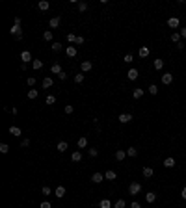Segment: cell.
I'll return each mask as SVG.
<instances>
[{
  "label": "cell",
  "instance_id": "7402d4cb",
  "mask_svg": "<svg viewBox=\"0 0 186 208\" xmlns=\"http://www.w3.org/2000/svg\"><path fill=\"white\" fill-rule=\"evenodd\" d=\"M50 73H52V74H60V73H63V71H61V65H60V63H54V65L50 67Z\"/></svg>",
  "mask_w": 186,
  "mask_h": 208
},
{
  "label": "cell",
  "instance_id": "4fadbf2b",
  "mask_svg": "<svg viewBox=\"0 0 186 208\" xmlns=\"http://www.w3.org/2000/svg\"><path fill=\"white\" fill-rule=\"evenodd\" d=\"M60 23H61V19H60V17H52V19L49 20V26H50V28H58Z\"/></svg>",
  "mask_w": 186,
  "mask_h": 208
},
{
  "label": "cell",
  "instance_id": "6da1fadb",
  "mask_svg": "<svg viewBox=\"0 0 186 208\" xmlns=\"http://www.w3.org/2000/svg\"><path fill=\"white\" fill-rule=\"evenodd\" d=\"M9 33H11V36L15 37V39H19V41L23 39V28H20L19 24H13V26H11V30H9Z\"/></svg>",
  "mask_w": 186,
  "mask_h": 208
},
{
  "label": "cell",
  "instance_id": "7bdbcfd3",
  "mask_svg": "<svg viewBox=\"0 0 186 208\" xmlns=\"http://www.w3.org/2000/svg\"><path fill=\"white\" fill-rule=\"evenodd\" d=\"M50 48H52L54 52H60V50H61V45H60V43H52V45H50Z\"/></svg>",
  "mask_w": 186,
  "mask_h": 208
},
{
  "label": "cell",
  "instance_id": "ffe728a7",
  "mask_svg": "<svg viewBox=\"0 0 186 208\" xmlns=\"http://www.w3.org/2000/svg\"><path fill=\"white\" fill-rule=\"evenodd\" d=\"M143 93H145V91H143L142 87H136L134 91H132V97H134V99H142V97H143Z\"/></svg>",
  "mask_w": 186,
  "mask_h": 208
},
{
  "label": "cell",
  "instance_id": "4316f807",
  "mask_svg": "<svg viewBox=\"0 0 186 208\" xmlns=\"http://www.w3.org/2000/svg\"><path fill=\"white\" fill-rule=\"evenodd\" d=\"M77 145H78V149H84V147H88V137H80V140L77 141Z\"/></svg>",
  "mask_w": 186,
  "mask_h": 208
},
{
  "label": "cell",
  "instance_id": "5bb4252c",
  "mask_svg": "<svg viewBox=\"0 0 186 208\" xmlns=\"http://www.w3.org/2000/svg\"><path fill=\"white\" fill-rule=\"evenodd\" d=\"M164 167H168V169H171V167H175V158H166L164 160Z\"/></svg>",
  "mask_w": 186,
  "mask_h": 208
},
{
  "label": "cell",
  "instance_id": "30bf717a",
  "mask_svg": "<svg viewBox=\"0 0 186 208\" xmlns=\"http://www.w3.org/2000/svg\"><path fill=\"white\" fill-rule=\"evenodd\" d=\"M125 158H127V151H115V160H117V162H123V160H125Z\"/></svg>",
  "mask_w": 186,
  "mask_h": 208
},
{
  "label": "cell",
  "instance_id": "8992f818",
  "mask_svg": "<svg viewBox=\"0 0 186 208\" xmlns=\"http://www.w3.org/2000/svg\"><path fill=\"white\" fill-rule=\"evenodd\" d=\"M171 82H173V74H171V73H164L162 74V84L164 86H169Z\"/></svg>",
  "mask_w": 186,
  "mask_h": 208
},
{
  "label": "cell",
  "instance_id": "ee69618b",
  "mask_svg": "<svg viewBox=\"0 0 186 208\" xmlns=\"http://www.w3.org/2000/svg\"><path fill=\"white\" fill-rule=\"evenodd\" d=\"M26 84H28L30 87H32V86H36V78H34V76H28V78H26Z\"/></svg>",
  "mask_w": 186,
  "mask_h": 208
},
{
  "label": "cell",
  "instance_id": "cb8c5ba5",
  "mask_svg": "<svg viewBox=\"0 0 186 208\" xmlns=\"http://www.w3.org/2000/svg\"><path fill=\"white\" fill-rule=\"evenodd\" d=\"M71 160H73V162H80V160H82V152H80V151H74L73 154H71Z\"/></svg>",
  "mask_w": 186,
  "mask_h": 208
},
{
  "label": "cell",
  "instance_id": "db71d44e",
  "mask_svg": "<svg viewBox=\"0 0 186 208\" xmlns=\"http://www.w3.org/2000/svg\"><path fill=\"white\" fill-rule=\"evenodd\" d=\"M181 197H182V199H186V188H182V191H181Z\"/></svg>",
  "mask_w": 186,
  "mask_h": 208
},
{
  "label": "cell",
  "instance_id": "d6986e66",
  "mask_svg": "<svg viewBox=\"0 0 186 208\" xmlns=\"http://www.w3.org/2000/svg\"><path fill=\"white\" fill-rule=\"evenodd\" d=\"M104 178H106V180H115V178H117V175H115V171L108 169V171L104 173Z\"/></svg>",
  "mask_w": 186,
  "mask_h": 208
},
{
  "label": "cell",
  "instance_id": "b9f144b4",
  "mask_svg": "<svg viewBox=\"0 0 186 208\" xmlns=\"http://www.w3.org/2000/svg\"><path fill=\"white\" fill-rule=\"evenodd\" d=\"M45 102H47V104H54V102H56V97H54V95H49V97L45 99Z\"/></svg>",
  "mask_w": 186,
  "mask_h": 208
},
{
  "label": "cell",
  "instance_id": "ac0fdd59",
  "mask_svg": "<svg viewBox=\"0 0 186 208\" xmlns=\"http://www.w3.org/2000/svg\"><path fill=\"white\" fill-rule=\"evenodd\" d=\"M145 201H147L149 204H151V203H155V201H156V193H155V191H149V193H145Z\"/></svg>",
  "mask_w": 186,
  "mask_h": 208
},
{
  "label": "cell",
  "instance_id": "f907efd6",
  "mask_svg": "<svg viewBox=\"0 0 186 208\" xmlns=\"http://www.w3.org/2000/svg\"><path fill=\"white\" fill-rule=\"evenodd\" d=\"M179 33H181L182 39H186V28H181V32H179Z\"/></svg>",
  "mask_w": 186,
  "mask_h": 208
},
{
  "label": "cell",
  "instance_id": "277c9868",
  "mask_svg": "<svg viewBox=\"0 0 186 208\" xmlns=\"http://www.w3.org/2000/svg\"><path fill=\"white\" fill-rule=\"evenodd\" d=\"M80 69H82V73H89V71H91V69H93V63H91V61H89V60H86V61H82V63H80Z\"/></svg>",
  "mask_w": 186,
  "mask_h": 208
},
{
  "label": "cell",
  "instance_id": "83f0119b",
  "mask_svg": "<svg viewBox=\"0 0 186 208\" xmlns=\"http://www.w3.org/2000/svg\"><path fill=\"white\" fill-rule=\"evenodd\" d=\"M153 67L156 69V71H160V69L164 67V60H160V58H158V60H155V63H153Z\"/></svg>",
  "mask_w": 186,
  "mask_h": 208
},
{
  "label": "cell",
  "instance_id": "60d3db41",
  "mask_svg": "<svg viewBox=\"0 0 186 208\" xmlns=\"http://www.w3.org/2000/svg\"><path fill=\"white\" fill-rule=\"evenodd\" d=\"M88 154H89V156H91V158H95V156H97V154H99V151H97V149H95V147H91V149H89V151H88Z\"/></svg>",
  "mask_w": 186,
  "mask_h": 208
},
{
  "label": "cell",
  "instance_id": "681fc988",
  "mask_svg": "<svg viewBox=\"0 0 186 208\" xmlns=\"http://www.w3.org/2000/svg\"><path fill=\"white\" fill-rule=\"evenodd\" d=\"M58 78H60V80H67V73H65V71H63V73H60V74H58Z\"/></svg>",
  "mask_w": 186,
  "mask_h": 208
},
{
  "label": "cell",
  "instance_id": "c3c4849f",
  "mask_svg": "<svg viewBox=\"0 0 186 208\" xmlns=\"http://www.w3.org/2000/svg\"><path fill=\"white\" fill-rule=\"evenodd\" d=\"M39 208H52V204L49 203V201H43V203H41V206Z\"/></svg>",
  "mask_w": 186,
  "mask_h": 208
},
{
  "label": "cell",
  "instance_id": "4dcf8cb0",
  "mask_svg": "<svg viewBox=\"0 0 186 208\" xmlns=\"http://www.w3.org/2000/svg\"><path fill=\"white\" fill-rule=\"evenodd\" d=\"M32 67L36 69V71H39V69L43 67V61H41V60H34V61H32Z\"/></svg>",
  "mask_w": 186,
  "mask_h": 208
},
{
  "label": "cell",
  "instance_id": "ab89813d",
  "mask_svg": "<svg viewBox=\"0 0 186 208\" xmlns=\"http://www.w3.org/2000/svg\"><path fill=\"white\" fill-rule=\"evenodd\" d=\"M123 61H125V63H132V61H134L132 54H125V58H123Z\"/></svg>",
  "mask_w": 186,
  "mask_h": 208
},
{
  "label": "cell",
  "instance_id": "f1b7e54d",
  "mask_svg": "<svg viewBox=\"0 0 186 208\" xmlns=\"http://www.w3.org/2000/svg\"><path fill=\"white\" fill-rule=\"evenodd\" d=\"M63 195H65V188H63V186H58V188H56V197L61 199Z\"/></svg>",
  "mask_w": 186,
  "mask_h": 208
},
{
  "label": "cell",
  "instance_id": "7dc6e473",
  "mask_svg": "<svg viewBox=\"0 0 186 208\" xmlns=\"http://www.w3.org/2000/svg\"><path fill=\"white\" fill-rule=\"evenodd\" d=\"M86 9H88V4L86 2H80L78 4V11H86Z\"/></svg>",
  "mask_w": 186,
  "mask_h": 208
},
{
  "label": "cell",
  "instance_id": "f35d334b",
  "mask_svg": "<svg viewBox=\"0 0 186 208\" xmlns=\"http://www.w3.org/2000/svg\"><path fill=\"white\" fill-rule=\"evenodd\" d=\"M52 37H54V36H52L50 30H47V32L43 33V39H45V41H52Z\"/></svg>",
  "mask_w": 186,
  "mask_h": 208
},
{
  "label": "cell",
  "instance_id": "f6af8a7d",
  "mask_svg": "<svg viewBox=\"0 0 186 208\" xmlns=\"http://www.w3.org/2000/svg\"><path fill=\"white\" fill-rule=\"evenodd\" d=\"M63 112H65V113H69V115H71V113H73V112H74V108H73V106H71V104H67V106H65V108H63Z\"/></svg>",
  "mask_w": 186,
  "mask_h": 208
},
{
  "label": "cell",
  "instance_id": "1f68e13d",
  "mask_svg": "<svg viewBox=\"0 0 186 208\" xmlns=\"http://www.w3.org/2000/svg\"><path fill=\"white\" fill-rule=\"evenodd\" d=\"M37 95H39V93H37V89H28V99H30V100L37 99Z\"/></svg>",
  "mask_w": 186,
  "mask_h": 208
},
{
  "label": "cell",
  "instance_id": "7c38bea8",
  "mask_svg": "<svg viewBox=\"0 0 186 208\" xmlns=\"http://www.w3.org/2000/svg\"><path fill=\"white\" fill-rule=\"evenodd\" d=\"M65 52H67V56H69V58H74V56H77V47L69 45V47L65 48Z\"/></svg>",
  "mask_w": 186,
  "mask_h": 208
},
{
  "label": "cell",
  "instance_id": "e575fe53",
  "mask_svg": "<svg viewBox=\"0 0 186 208\" xmlns=\"http://www.w3.org/2000/svg\"><path fill=\"white\" fill-rule=\"evenodd\" d=\"M41 193H43L45 197H49V195H52V190L49 188V186H43V188H41Z\"/></svg>",
  "mask_w": 186,
  "mask_h": 208
},
{
  "label": "cell",
  "instance_id": "d4e9b609",
  "mask_svg": "<svg viewBox=\"0 0 186 208\" xmlns=\"http://www.w3.org/2000/svg\"><path fill=\"white\" fill-rule=\"evenodd\" d=\"M99 206H101V208H114V204H112V203H110V201H108V199H102V201H101V203H99Z\"/></svg>",
  "mask_w": 186,
  "mask_h": 208
},
{
  "label": "cell",
  "instance_id": "9c48e42d",
  "mask_svg": "<svg viewBox=\"0 0 186 208\" xmlns=\"http://www.w3.org/2000/svg\"><path fill=\"white\" fill-rule=\"evenodd\" d=\"M127 76H128V80H136L138 76H140V71H138V69H128Z\"/></svg>",
  "mask_w": 186,
  "mask_h": 208
},
{
  "label": "cell",
  "instance_id": "5b68a950",
  "mask_svg": "<svg viewBox=\"0 0 186 208\" xmlns=\"http://www.w3.org/2000/svg\"><path fill=\"white\" fill-rule=\"evenodd\" d=\"M102 180H106L102 173H93V175H91V182H93V184H101Z\"/></svg>",
  "mask_w": 186,
  "mask_h": 208
},
{
  "label": "cell",
  "instance_id": "d590c367",
  "mask_svg": "<svg viewBox=\"0 0 186 208\" xmlns=\"http://www.w3.org/2000/svg\"><path fill=\"white\" fill-rule=\"evenodd\" d=\"M74 82H77V84H82V82H84V73L74 74Z\"/></svg>",
  "mask_w": 186,
  "mask_h": 208
},
{
  "label": "cell",
  "instance_id": "816d5d0a",
  "mask_svg": "<svg viewBox=\"0 0 186 208\" xmlns=\"http://www.w3.org/2000/svg\"><path fill=\"white\" fill-rule=\"evenodd\" d=\"M82 43H84V37L78 36V37H77V45H82Z\"/></svg>",
  "mask_w": 186,
  "mask_h": 208
},
{
  "label": "cell",
  "instance_id": "d6a6232c",
  "mask_svg": "<svg viewBox=\"0 0 186 208\" xmlns=\"http://www.w3.org/2000/svg\"><path fill=\"white\" fill-rule=\"evenodd\" d=\"M0 152H2V154H8V152H9V145L8 143H0Z\"/></svg>",
  "mask_w": 186,
  "mask_h": 208
},
{
  "label": "cell",
  "instance_id": "f5cc1de1",
  "mask_svg": "<svg viewBox=\"0 0 186 208\" xmlns=\"http://www.w3.org/2000/svg\"><path fill=\"white\" fill-rule=\"evenodd\" d=\"M130 208H142V204H140V203H136V201H134V203L130 204Z\"/></svg>",
  "mask_w": 186,
  "mask_h": 208
},
{
  "label": "cell",
  "instance_id": "e0dca14e",
  "mask_svg": "<svg viewBox=\"0 0 186 208\" xmlns=\"http://www.w3.org/2000/svg\"><path fill=\"white\" fill-rule=\"evenodd\" d=\"M142 173H143V177H145V178H151V177L155 175V169H153V167H143Z\"/></svg>",
  "mask_w": 186,
  "mask_h": 208
},
{
  "label": "cell",
  "instance_id": "74e56055",
  "mask_svg": "<svg viewBox=\"0 0 186 208\" xmlns=\"http://www.w3.org/2000/svg\"><path fill=\"white\" fill-rule=\"evenodd\" d=\"M77 37H78V36H74L73 32L67 33V41H69V43H77Z\"/></svg>",
  "mask_w": 186,
  "mask_h": 208
},
{
  "label": "cell",
  "instance_id": "836d02e7",
  "mask_svg": "<svg viewBox=\"0 0 186 208\" xmlns=\"http://www.w3.org/2000/svg\"><path fill=\"white\" fill-rule=\"evenodd\" d=\"M147 91H149L151 95H156V93H158V86H156V84H151V86L147 87Z\"/></svg>",
  "mask_w": 186,
  "mask_h": 208
},
{
  "label": "cell",
  "instance_id": "7a4b0ae2",
  "mask_svg": "<svg viewBox=\"0 0 186 208\" xmlns=\"http://www.w3.org/2000/svg\"><path fill=\"white\" fill-rule=\"evenodd\" d=\"M128 193H130V195H138V193H142V184L140 182H130Z\"/></svg>",
  "mask_w": 186,
  "mask_h": 208
},
{
  "label": "cell",
  "instance_id": "bcb514c9",
  "mask_svg": "<svg viewBox=\"0 0 186 208\" xmlns=\"http://www.w3.org/2000/svg\"><path fill=\"white\" fill-rule=\"evenodd\" d=\"M20 147H23V149L30 147V140H28V137H26V140H23V141H20Z\"/></svg>",
  "mask_w": 186,
  "mask_h": 208
},
{
  "label": "cell",
  "instance_id": "9a60e30c",
  "mask_svg": "<svg viewBox=\"0 0 186 208\" xmlns=\"http://www.w3.org/2000/svg\"><path fill=\"white\" fill-rule=\"evenodd\" d=\"M171 41H173L175 45L182 43V37H181V33H179V32H173V33H171Z\"/></svg>",
  "mask_w": 186,
  "mask_h": 208
},
{
  "label": "cell",
  "instance_id": "3957f363",
  "mask_svg": "<svg viewBox=\"0 0 186 208\" xmlns=\"http://www.w3.org/2000/svg\"><path fill=\"white\" fill-rule=\"evenodd\" d=\"M168 26H169V28H173V30H177L179 26H181V20H179V17H169V19H168Z\"/></svg>",
  "mask_w": 186,
  "mask_h": 208
},
{
  "label": "cell",
  "instance_id": "8fae6325",
  "mask_svg": "<svg viewBox=\"0 0 186 208\" xmlns=\"http://www.w3.org/2000/svg\"><path fill=\"white\" fill-rule=\"evenodd\" d=\"M149 54H151V50H149V47H142V48H140V50H138V56H140V58H147V56H149Z\"/></svg>",
  "mask_w": 186,
  "mask_h": 208
},
{
  "label": "cell",
  "instance_id": "603a6c76",
  "mask_svg": "<svg viewBox=\"0 0 186 208\" xmlns=\"http://www.w3.org/2000/svg\"><path fill=\"white\" fill-rule=\"evenodd\" d=\"M56 149H58V152H65V151L69 149V145H67V141H60Z\"/></svg>",
  "mask_w": 186,
  "mask_h": 208
},
{
  "label": "cell",
  "instance_id": "52a82bcc",
  "mask_svg": "<svg viewBox=\"0 0 186 208\" xmlns=\"http://www.w3.org/2000/svg\"><path fill=\"white\" fill-rule=\"evenodd\" d=\"M117 119H119V123L127 124V123H130V121H132V115H130V113H121V115L117 117Z\"/></svg>",
  "mask_w": 186,
  "mask_h": 208
},
{
  "label": "cell",
  "instance_id": "2e32d148",
  "mask_svg": "<svg viewBox=\"0 0 186 208\" xmlns=\"http://www.w3.org/2000/svg\"><path fill=\"white\" fill-rule=\"evenodd\" d=\"M52 78H49V76H47V78H43V82H41V86H43V89H49V87H52Z\"/></svg>",
  "mask_w": 186,
  "mask_h": 208
},
{
  "label": "cell",
  "instance_id": "484cf974",
  "mask_svg": "<svg viewBox=\"0 0 186 208\" xmlns=\"http://www.w3.org/2000/svg\"><path fill=\"white\" fill-rule=\"evenodd\" d=\"M9 134H11V136H17V137H19V136L23 134V132H20V128H19V127H9Z\"/></svg>",
  "mask_w": 186,
  "mask_h": 208
},
{
  "label": "cell",
  "instance_id": "8d00e7d4",
  "mask_svg": "<svg viewBox=\"0 0 186 208\" xmlns=\"http://www.w3.org/2000/svg\"><path fill=\"white\" fill-rule=\"evenodd\" d=\"M127 206V203L123 199H119V201H115V204H114V208H125Z\"/></svg>",
  "mask_w": 186,
  "mask_h": 208
},
{
  "label": "cell",
  "instance_id": "44dd1931",
  "mask_svg": "<svg viewBox=\"0 0 186 208\" xmlns=\"http://www.w3.org/2000/svg\"><path fill=\"white\" fill-rule=\"evenodd\" d=\"M37 8H39L41 11H47V9H49V8H50V4H49V2H47V0H41V2L37 4Z\"/></svg>",
  "mask_w": 186,
  "mask_h": 208
},
{
  "label": "cell",
  "instance_id": "ba28073f",
  "mask_svg": "<svg viewBox=\"0 0 186 208\" xmlns=\"http://www.w3.org/2000/svg\"><path fill=\"white\" fill-rule=\"evenodd\" d=\"M20 60H23V63H28V61H34V60H32V54H30L28 50L20 52Z\"/></svg>",
  "mask_w": 186,
  "mask_h": 208
},
{
  "label": "cell",
  "instance_id": "f546056e",
  "mask_svg": "<svg viewBox=\"0 0 186 208\" xmlns=\"http://www.w3.org/2000/svg\"><path fill=\"white\" fill-rule=\"evenodd\" d=\"M127 156H130V158H136V156H138V149H134V147L127 149Z\"/></svg>",
  "mask_w": 186,
  "mask_h": 208
}]
</instances>
